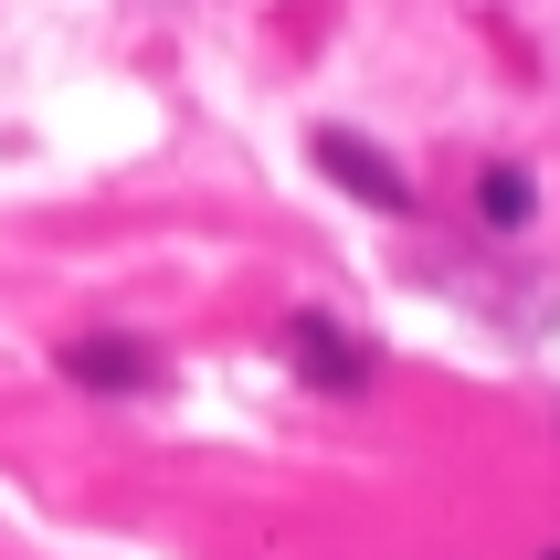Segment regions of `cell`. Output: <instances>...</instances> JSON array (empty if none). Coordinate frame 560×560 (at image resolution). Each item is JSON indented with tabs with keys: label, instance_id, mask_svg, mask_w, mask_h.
Listing matches in <instances>:
<instances>
[{
	"label": "cell",
	"instance_id": "6da1fadb",
	"mask_svg": "<svg viewBox=\"0 0 560 560\" xmlns=\"http://www.w3.org/2000/svg\"><path fill=\"white\" fill-rule=\"evenodd\" d=\"M307 159L349 190V201H371V212H412V201H423V190H412V170H402L392 149H371L360 127H317V138H307Z\"/></svg>",
	"mask_w": 560,
	"mask_h": 560
},
{
	"label": "cell",
	"instance_id": "7a4b0ae2",
	"mask_svg": "<svg viewBox=\"0 0 560 560\" xmlns=\"http://www.w3.org/2000/svg\"><path fill=\"white\" fill-rule=\"evenodd\" d=\"M285 360H296V381H317V392H371V339L360 328H339V317H296L285 328Z\"/></svg>",
	"mask_w": 560,
	"mask_h": 560
},
{
	"label": "cell",
	"instance_id": "3957f363",
	"mask_svg": "<svg viewBox=\"0 0 560 560\" xmlns=\"http://www.w3.org/2000/svg\"><path fill=\"white\" fill-rule=\"evenodd\" d=\"M63 371L85 381V392H149L159 360H149V339H117V328H95V339H63Z\"/></svg>",
	"mask_w": 560,
	"mask_h": 560
},
{
	"label": "cell",
	"instance_id": "277c9868",
	"mask_svg": "<svg viewBox=\"0 0 560 560\" xmlns=\"http://www.w3.org/2000/svg\"><path fill=\"white\" fill-rule=\"evenodd\" d=\"M529 212H539V180L518 159H487V170H476V222H487V233H518Z\"/></svg>",
	"mask_w": 560,
	"mask_h": 560
},
{
	"label": "cell",
	"instance_id": "5b68a950",
	"mask_svg": "<svg viewBox=\"0 0 560 560\" xmlns=\"http://www.w3.org/2000/svg\"><path fill=\"white\" fill-rule=\"evenodd\" d=\"M550 560H560V550H550Z\"/></svg>",
	"mask_w": 560,
	"mask_h": 560
}]
</instances>
